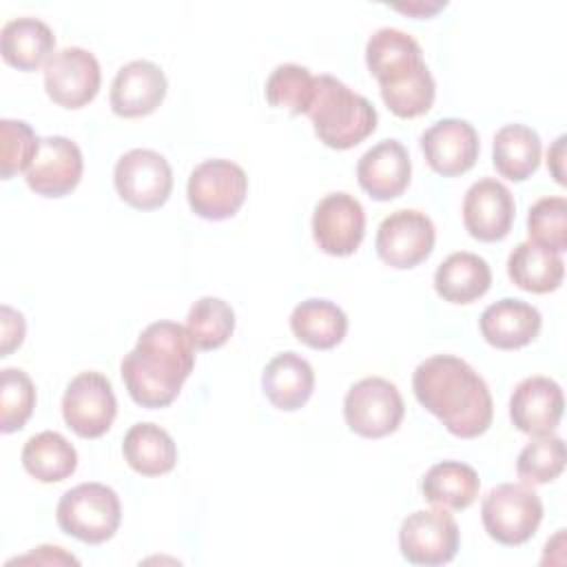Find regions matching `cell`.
<instances>
[{
  "mask_svg": "<svg viewBox=\"0 0 567 567\" xmlns=\"http://www.w3.org/2000/svg\"><path fill=\"white\" fill-rule=\"evenodd\" d=\"M412 390L416 401L458 439H476L492 425L494 403L487 383L454 354H434L421 361L412 377Z\"/></svg>",
  "mask_w": 567,
  "mask_h": 567,
  "instance_id": "obj_1",
  "label": "cell"
},
{
  "mask_svg": "<svg viewBox=\"0 0 567 567\" xmlns=\"http://www.w3.org/2000/svg\"><path fill=\"white\" fill-rule=\"evenodd\" d=\"M261 388L277 410L295 412L308 403L315 390V370L301 354L288 350L266 363Z\"/></svg>",
  "mask_w": 567,
  "mask_h": 567,
  "instance_id": "obj_22",
  "label": "cell"
},
{
  "mask_svg": "<svg viewBox=\"0 0 567 567\" xmlns=\"http://www.w3.org/2000/svg\"><path fill=\"white\" fill-rule=\"evenodd\" d=\"M507 275L514 286L525 292L545 295L560 288L565 277V261L532 241H520L507 257Z\"/></svg>",
  "mask_w": 567,
  "mask_h": 567,
  "instance_id": "obj_29",
  "label": "cell"
},
{
  "mask_svg": "<svg viewBox=\"0 0 567 567\" xmlns=\"http://www.w3.org/2000/svg\"><path fill=\"white\" fill-rule=\"evenodd\" d=\"M0 321H2V346H0V357H9L16 348L22 346L24 341V332H27V323L22 312L13 310L11 306H2L0 308Z\"/></svg>",
  "mask_w": 567,
  "mask_h": 567,
  "instance_id": "obj_37",
  "label": "cell"
},
{
  "mask_svg": "<svg viewBox=\"0 0 567 567\" xmlns=\"http://www.w3.org/2000/svg\"><path fill=\"white\" fill-rule=\"evenodd\" d=\"M565 458L567 454L560 436H536L520 450L516 458V474L527 485H545L563 474Z\"/></svg>",
  "mask_w": 567,
  "mask_h": 567,
  "instance_id": "obj_33",
  "label": "cell"
},
{
  "mask_svg": "<svg viewBox=\"0 0 567 567\" xmlns=\"http://www.w3.org/2000/svg\"><path fill=\"white\" fill-rule=\"evenodd\" d=\"M436 241L432 219L414 208L390 213L377 228L374 248L383 264L408 270L430 257Z\"/></svg>",
  "mask_w": 567,
  "mask_h": 567,
  "instance_id": "obj_12",
  "label": "cell"
},
{
  "mask_svg": "<svg viewBox=\"0 0 567 567\" xmlns=\"http://www.w3.org/2000/svg\"><path fill=\"white\" fill-rule=\"evenodd\" d=\"M481 520L489 538L516 547L536 534L543 520V501L527 483H501L483 496Z\"/></svg>",
  "mask_w": 567,
  "mask_h": 567,
  "instance_id": "obj_6",
  "label": "cell"
},
{
  "mask_svg": "<svg viewBox=\"0 0 567 567\" xmlns=\"http://www.w3.org/2000/svg\"><path fill=\"white\" fill-rule=\"evenodd\" d=\"M492 164L501 177L525 182L538 171L540 164L538 133L525 124L501 126L492 144Z\"/></svg>",
  "mask_w": 567,
  "mask_h": 567,
  "instance_id": "obj_26",
  "label": "cell"
},
{
  "mask_svg": "<svg viewBox=\"0 0 567 567\" xmlns=\"http://www.w3.org/2000/svg\"><path fill=\"white\" fill-rule=\"evenodd\" d=\"M565 142L567 137L558 135L551 148L547 151V168L558 184H565Z\"/></svg>",
  "mask_w": 567,
  "mask_h": 567,
  "instance_id": "obj_39",
  "label": "cell"
},
{
  "mask_svg": "<svg viewBox=\"0 0 567 567\" xmlns=\"http://www.w3.org/2000/svg\"><path fill=\"white\" fill-rule=\"evenodd\" d=\"M166 89V75L155 62L133 60L111 82V109L120 117H144L164 102Z\"/></svg>",
  "mask_w": 567,
  "mask_h": 567,
  "instance_id": "obj_19",
  "label": "cell"
},
{
  "mask_svg": "<svg viewBox=\"0 0 567 567\" xmlns=\"http://www.w3.org/2000/svg\"><path fill=\"white\" fill-rule=\"evenodd\" d=\"M55 520L64 534L89 545H100L113 538L120 527V496L109 485L80 483L58 501Z\"/></svg>",
  "mask_w": 567,
  "mask_h": 567,
  "instance_id": "obj_5",
  "label": "cell"
},
{
  "mask_svg": "<svg viewBox=\"0 0 567 567\" xmlns=\"http://www.w3.org/2000/svg\"><path fill=\"white\" fill-rule=\"evenodd\" d=\"M248 195L244 168L230 159H206L197 164L186 184L190 210L210 221L233 217Z\"/></svg>",
  "mask_w": 567,
  "mask_h": 567,
  "instance_id": "obj_7",
  "label": "cell"
},
{
  "mask_svg": "<svg viewBox=\"0 0 567 567\" xmlns=\"http://www.w3.org/2000/svg\"><path fill=\"white\" fill-rule=\"evenodd\" d=\"M478 489L481 478L476 470L461 461H441L432 465L421 481L423 498L450 512L467 509L476 501Z\"/></svg>",
  "mask_w": 567,
  "mask_h": 567,
  "instance_id": "obj_25",
  "label": "cell"
},
{
  "mask_svg": "<svg viewBox=\"0 0 567 567\" xmlns=\"http://www.w3.org/2000/svg\"><path fill=\"white\" fill-rule=\"evenodd\" d=\"M124 461L142 476H162L177 463L173 436L155 423H135L122 441Z\"/></svg>",
  "mask_w": 567,
  "mask_h": 567,
  "instance_id": "obj_27",
  "label": "cell"
},
{
  "mask_svg": "<svg viewBox=\"0 0 567 567\" xmlns=\"http://www.w3.org/2000/svg\"><path fill=\"white\" fill-rule=\"evenodd\" d=\"M31 560H35V563H44V565H60V563H73V565H78V558L75 556H71V554H66L62 547H51V545H42V547H38L35 551H31V554H27V556H20V558H13V560H9L7 565H13V563H31Z\"/></svg>",
  "mask_w": 567,
  "mask_h": 567,
  "instance_id": "obj_38",
  "label": "cell"
},
{
  "mask_svg": "<svg viewBox=\"0 0 567 567\" xmlns=\"http://www.w3.org/2000/svg\"><path fill=\"white\" fill-rule=\"evenodd\" d=\"M22 465L40 483H60L75 472L78 452L60 432L44 430L24 443Z\"/></svg>",
  "mask_w": 567,
  "mask_h": 567,
  "instance_id": "obj_30",
  "label": "cell"
},
{
  "mask_svg": "<svg viewBox=\"0 0 567 567\" xmlns=\"http://www.w3.org/2000/svg\"><path fill=\"white\" fill-rule=\"evenodd\" d=\"M405 414L399 388L383 377H365L350 385L343 399V419L348 427L363 439L392 434Z\"/></svg>",
  "mask_w": 567,
  "mask_h": 567,
  "instance_id": "obj_8",
  "label": "cell"
},
{
  "mask_svg": "<svg viewBox=\"0 0 567 567\" xmlns=\"http://www.w3.org/2000/svg\"><path fill=\"white\" fill-rule=\"evenodd\" d=\"M195 365V343L175 321H155L142 330L122 359L120 374L131 399L142 408L171 405Z\"/></svg>",
  "mask_w": 567,
  "mask_h": 567,
  "instance_id": "obj_2",
  "label": "cell"
},
{
  "mask_svg": "<svg viewBox=\"0 0 567 567\" xmlns=\"http://www.w3.org/2000/svg\"><path fill=\"white\" fill-rule=\"evenodd\" d=\"M102 82L97 58L82 47H64L44 64V91L64 109H82L89 104Z\"/></svg>",
  "mask_w": 567,
  "mask_h": 567,
  "instance_id": "obj_13",
  "label": "cell"
},
{
  "mask_svg": "<svg viewBox=\"0 0 567 567\" xmlns=\"http://www.w3.org/2000/svg\"><path fill=\"white\" fill-rule=\"evenodd\" d=\"M421 151L430 168L443 177L467 173L478 159V133L467 120L445 117L421 135Z\"/></svg>",
  "mask_w": 567,
  "mask_h": 567,
  "instance_id": "obj_17",
  "label": "cell"
},
{
  "mask_svg": "<svg viewBox=\"0 0 567 567\" xmlns=\"http://www.w3.org/2000/svg\"><path fill=\"white\" fill-rule=\"evenodd\" d=\"M412 177V162L405 146L396 140H381L368 148L357 164L359 186L377 202L399 197Z\"/></svg>",
  "mask_w": 567,
  "mask_h": 567,
  "instance_id": "obj_20",
  "label": "cell"
},
{
  "mask_svg": "<svg viewBox=\"0 0 567 567\" xmlns=\"http://www.w3.org/2000/svg\"><path fill=\"white\" fill-rule=\"evenodd\" d=\"M399 549L412 565H445L458 551V525L447 509H419L399 527Z\"/></svg>",
  "mask_w": 567,
  "mask_h": 567,
  "instance_id": "obj_11",
  "label": "cell"
},
{
  "mask_svg": "<svg viewBox=\"0 0 567 567\" xmlns=\"http://www.w3.org/2000/svg\"><path fill=\"white\" fill-rule=\"evenodd\" d=\"M117 195L137 210L164 206L173 190V171L164 155L151 148L124 153L113 171Z\"/></svg>",
  "mask_w": 567,
  "mask_h": 567,
  "instance_id": "obj_9",
  "label": "cell"
},
{
  "mask_svg": "<svg viewBox=\"0 0 567 567\" xmlns=\"http://www.w3.org/2000/svg\"><path fill=\"white\" fill-rule=\"evenodd\" d=\"M35 408V385L24 370L4 368L0 374V430H22Z\"/></svg>",
  "mask_w": 567,
  "mask_h": 567,
  "instance_id": "obj_35",
  "label": "cell"
},
{
  "mask_svg": "<svg viewBox=\"0 0 567 567\" xmlns=\"http://www.w3.org/2000/svg\"><path fill=\"white\" fill-rule=\"evenodd\" d=\"M529 241L563 255L567 250V199L560 195L540 197L527 213Z\"/></svg>",
  "mask_w": 567,
  "mask_h": 567,
  "instance_id": "obj_34",
  "label": "cell"
},
{
  "mask_svg": "<svg viewBox=\"0 0 567 567\" xmlns=\"http://www.w3.org/2000/svg\"><path fill=\"white\" fill-rule=\"evenodd\" d=\"M0 175L2 179H11L18 173H27L31 166L40 140L33 128L22 120H0Z\"/></svg>",
  "mask_w": 567,
  "mask_h": 567,
  "instance_id": "obj_36",
  "label": "cell"
},
{
  "mask_svg": "<svg viewBox=\"0 0 567 567\" xmlns=\"http://www.w3.org/2000/svg\"><path fill=\"white\" fill-rule=\"evenodd\" d=\"M186 330L197 350H217L235 330V312L219 297H202L186 315Z\"/></svg>",
  "mask_w": 567,
  "mask_h": 567,
  "instance_id": "obj_32",
  "label": "cell"
},
{
  "mask_svg": "<svg viewBox=\"0 0 567 567\" xmlns=\"http://www.w3.org/2000/svg\"><path fill=\"white\" fill-rule=\"evenodd\" d=\"M55 49L51 27L38 18L22 16L4 22L0 31L2 60L18 71H35L49 62Z\"/></svg>",
  "mask_w": 567,
  "mask_h": 567,
  "instance_id": "obj_23",
  "label": "cell"
},
{
  "mask_svg": "<svg viewBox=\"0 0 567 567\" xmlns=\"http://www.w3.org/2000/svg\"><path fill=\"white\" fill-rule=\"evenodd\" d=\"M292 334L315 350H330L343 341L348 332L346 312L328 299H306L290 315Z\"/></svg>",
  "mask_w": 567,
  "mask_h": 567,
  "instance_id": "obj_28",
  "label": "cell"
},
{
  "mask_svg": "<svg viewBox=\"0 0 567 567\" xmlns=\"http://www.w3.org/2000/svg\"><path fill=\"white\" fill-rule=\"evenodd\" d=\"M317 91V78L301 64H277L266 80V100L275 109H286L290 115L310 111Z\"/></svg>",
  "mask_w": 567,
  "mask_h": 567,
  "instance_id": "obj_31",
  "label": "cell"
},
{
  "mask_svg": "<svg viewBox=\"0 0 567 567\" xmlns=\"http://www.w3.org/2000/svg\"><path fill=\"white\" fill-rule=\"evenodd\" d=\"M365 64L377 78L385 106L403 120L425 115L436 95L419 42L394 27L377 29L365 44Z\"/></svg>",
  "mask_w": 567,
  "mask_h": 567,
  "instance_id": "obj_3",
  "label": "cell"
},
{
  "mask_svg": "<svg viewBox=\"0 0 567 567\" xmlns=\"http://www.w3.org/2000/svg\"><path fill=\"white\" fill-rule=\"evenodd\" d=\"M516 217V202L512 190L494 179L483 177L474 182L463 197L465 230L478 241H501L509 235Z\"/></svg>",
  "mask_w": 567,
  "mask_h": 567,
  "instance_id": "obj_16",
  "label": "cell"
},
{
  "mask_svg": "<svg viewBox=\"0 0 567 567\" xmlns=\"http://www.w3.org/2000/svg\"><path fill=\"white\" fill-rule=\"evenodd\" d=\"M492 286L489 264L467 250L447 255L434 272V290L443 301L472 303Z\"/></svg>",
  "mask_w": 567,
  "mask_h": 567,
  "instance_id": "obj_24",
  "label": "cell"
},
{
  "mask_svg": "<svg viewBox=\"0 0 567 567\" xmlns=\"http://www.w3.org/2000/svg\"><path fill=\"white\" fill-rule=\"evenodd\" d=\"M365 235V210L350 193H330L315 206L312 237L332 257L352 255Z\"/></svg>",
  "mask_w": 567,
  "mask_h": 567,
  "instance_id": "obj_14",
  "label": "cell"
},
{
  "mask_svg": "<svg viewBox=\"0 0 567 567\" xmlns=\"http://www.w3.org/2000/svg\"><path fill=\"white\" fill-rule=\"evenodd\" d=\"M441 7H445V2H443V4H441V2H436V4H432V7L423 4V2H419V4H399L396 9H399V11H405V13H419V16H430V13L439 11Z\"/></svg>",
  "mask_w": 567,
  "mask_h": 567,
  "instance_id": "obj_40",
  "label": "cell"
},
{
  "mask_svg": "<svg viewBox=\"0 0 567 567\" xmlns=\"http://www.w3.org/2000/svg\"><path fill=\"white\" fill-rule=\"evenodd\" d=\"M478 326L489 346L498 350H516L538 337L543 319L532 303L505 297L483 310Z\"/></svg>",
  "mask_w": 567,
  "mask_h": 567,
  "instance_id": "obj_21",
  "label": "cell"
},
{
  "mask_svg": "<svg viewBox=\"0 0 567 567\" xmlns=\"http://www.w3.org/2000/svg\"><path fill=\"white\" fill-rule=\"evenodd\" d=\"M84 159L75 142L64 135L40 140V148L24 173L27 186L42 197H64L82 179Z\"/></svg>",
  "mask_w": 567,
  "mask_h": 567,
  "instance_id": "obj_15",
  "label": "cell"
},
{
  "mask_svg": "<svg viewBox=\"0 0 567 567\" xmlns=\"http://www.w3.org/2000/svg\"><path fill=\"white\" fill-rule=\"evenodd\" d=\"M308 115L319 142L337 151L361 144L377 128V109L372 102L332 75L317 78Z\"/></svg>",
  "mask_w": 567,
  "mask_h": 567,
  "instance_id": "obj_4",
  "label": "cell"
},
{
  "mask_svg": "<svg viewBox=\"0 0 567 567\" xmlns=\"http://www.w3.org/2000/svg\"><path fill=\"white\" fill-rule=\"evenodd\" d=\"M117 414L111 381L102 372L75 374L62 396L64 423L82 439H100L109 432Z\"/></svg>",
  "mask_w": 567,
  "mask_h": 567,
  "instance_id": "obj_10",
  "label": "cell"
},
{
  "mask_svg": "<svg viewBox=\"0 0 567 567\" xmlns=\"http://www.w3.org/2000/svg\"><path fill=\"white\" fill-rule=\"evenodd\" d=\"M563 410L565 399L560 385L540 374L523 379L509 399L512 423L529 436L551 434L563 419Z\"/></svg>",
  "mask_w": 567,
  "mask_h": 567,
  "instance_id": "obj_18",
  "label": "cell"
}]
</instances>
